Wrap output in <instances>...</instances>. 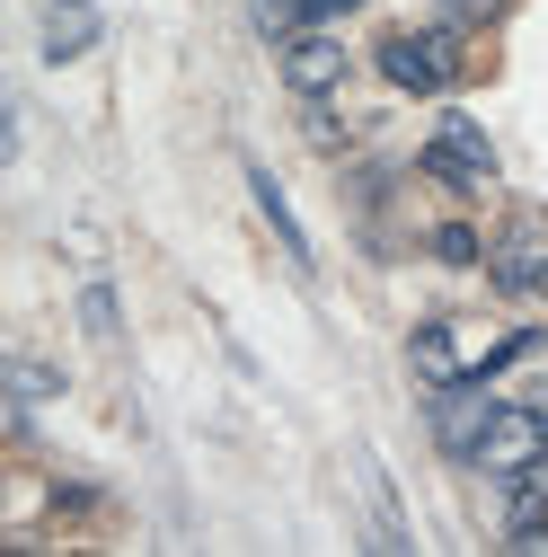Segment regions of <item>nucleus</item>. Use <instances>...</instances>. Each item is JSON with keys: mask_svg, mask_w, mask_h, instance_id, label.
<instances>
[{"mask_svg": "<svg viewBox=\"0 0 548 557\" xmlns=\"http://www.w3.org/2000/svg\"><path fill=\"white\" fill-rule=\"evenodd\" d=\"M539 451H548V416H531V407H496L469 460L496 469V478H513V469H539Z\"/></svg>", "mask_w": 548, "mask_h": 557, "instance_id": "obj_1", "label": "nucleus"}, {"mask_svg": "<svg viewBox=\"0 0 548 557\" xmlns=\"http://www.w3.org/2000/svg\"><path fill=\"white\" fill-rule=\"evenodd\" d=\"M381 72L425 98V89H443L460 72V53H451V36H398V45H381Z\"/></svg>", "mask_w": 548, "mask_h": 557, "instance_id": "obj_2", "label": "nucleus"}, {"mask_svg": "<svg viewBox=\"0 0 548 557\" xmlns=\"http://www.w3.org/2000/svg\"><path fill=\"white\" fill-rule=\"evenodd\" d=\"M425 169H434V177H460V186H487V177H496V151H487V133H477L469 115H443Z\"/></svg>", "mask_w": 548, "mask_h": 557, "instance_id": "obj_3", "label": "nucleus"}, {"mask_svg": "<svg viewBox=\"0 0 548 557\" xmlns=\"http://www.w3.org/2000/svg\"><path fill=\"white\" fill-rule=\"evenodd\" d=\"M487 416H496V407H487V372H469V381H451V389L434 398V434L469 460V451H477V434H487Z\"/></svg>", "mask_w": 548, "mask_h": 557, "instance_id": "obj_4", "label": "nucleus"}, {"mask_svg": "<svg viewBox=\"0 0 548 557\" xmlns=\"http://www.w3.org/2000/svg\"><path fill=\"white\" fill-rule=\"evenodd\" d=\"M284 81H292L301 98H327L336 81H346V45H327V36H292V45H284Z\"/></svg>", "mask_w": 548, "mask_h": 557, "instance_id": "obj_5", "label": "nucleus"}, {"mask_svg": "<svg viewBox=\"0 0 548 557\" xmlns=\"http://www.w3.org/2000/svg\"><path fill=\"white\" fill-rule=\"evenodd\" d=\"M407 363H416V381H425V389H451V381H469V363H451V327H443V319L407 336Z\"/></svg>", "mask_w": 548, "mask_h": 557, "instance_id": "obj_6", "label": "nucleus"}, {"mask_svg": "<svg viewBox=\"0 0 548 557\" xmlns=\"http://www.w3.org/2000/svg\"><path fill=\"white\" fill-rule=\"evenodd\" d=\"M248 195H257V213L274 222V239H284V248H292V257L310 265V239H301V222H292V203H284V186H274L265 169H248Z\"/></svg>", "mask_w": 548, "mask_h": 557, "instance_id": "obj_7", "label": "nucleus"}, {"mask_svg": "<svg viewBox=\"0 0 548 557\" xmlns=\"http://www.w3.org/2000/svg\"><path fill=\"white\" fill-rule=\"evenodd\" d=\"M89 36H98V18H89V0H62V18H53V27H45V53H53V62H62V53H80V45H89Z\"/></svg>", "mask_w": 548, "mask_h": 557, "instance_id": "obj_8", "label": "nucleus"}, {"mask_svg": "<svg viewBox=\"0 0 548 557\" xmlns=\"http://www.w3.org/2000/svg\"><path fill=\"white\" fill-rule=\"evenodd\" d=\"M539 522H548V478H522L513 505H505V540H522V531H539Z\"/></svg>", "mask_w": 548, "mask_h": 557, "instance_id": "obj_9", "label": "nucleus"}, {"mask_svg": "<svg viewBox=\"0 0 548 557\" xmlns=\"http://www.w3.org/2000/svg\"><path fill=\"white\" fill-rule=\"evenodd\" d=\"M434 257H443V265H469V257H477V231L443 222V231H434Z\"/></svg>", "mask_w": 548, "mask_h": 557, "instance_id": "obj_10", "label": "nucleus"}, {"mask_svg": "<svg viewBox=\"0 0 548 557\" xmlns=\"http://www.w3.org/2000/svg\"><path fill=\"white\" fill-rule=\"evenodd\" d=\"M80 319H89L98 336H115V293H107V284H89V293H80Z\"/></svg>", "mask_w": 548, "mask_h": 557, "instance_id": "obj_11", "label": "nucleus"}, {"mask_svg": "<svg viewBox=\"0 0 548 557\" xmlns=\"http://www.w3.org/2000/svg\"><path fill=\"white\" fill-rule=\"evenodd\" d=\"M443 10H451V18H469V27H477V18H496V10H505V0H443Z\"/></svg>", "mask_w": 548, "mask_h": 557, "instance_id": "obj_12", "label": "nucleus"}, {"mask_svg": "<svg viewBox=\"0 0 548 557\" xmlns=\"http://www.w3.org/2000/svg\"><path fill=\"white\" fill-rule=\"evenodd\" d=\"M301 18H336V10H363V0H292Z\"/></svg>", "mask_w": 548, "mask_h": 557, "instance_id": "obj_13", "label": "nucleus"}, {"mask_svg": "<svg viewBox=\"0 0 548 557\" xmlns=\"http://www.w3.org/2000/svg\"><path fill=\"white\" fill-rule=\"evenodd\" d=\"M539 293H548V265H539Z\"/></svg>", "mask_w": 548, "mask_h": 557, "instance_id": "obj_14", "label": "nucleus"}]
</instances>
